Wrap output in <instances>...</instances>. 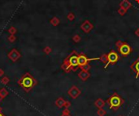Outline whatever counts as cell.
I'll use <instances>...</instances> for the list:
<instances>
[{
	"mask_svg": "<svg viewBox=\"0 0 139 116\" xmlns=\"http://www.w3.org/2000/svg\"><path fill=\"white\" fill-rule=\"evenodd\" d=\"M107 102L109 104V108L111 110L117 111V110L123 106V104L124 103V101L120 95H118L116 93H115L110 97L108 98Z\"/></svg>",
	"mask_w": 139,
	"mask_h": 116,
	"instance_id": "6da1fadb",
	"label": "cell"
},
{
	"mask_svg": "<svg viewBox=\"0 0 139 116\" xmlns=\"http://www.w3.org/2000/svg\"><path fill=\"white\" fill-rule=\"evenodd\" d=\"M18 84H21L25 89L27 90V92H29V90L31 88H33V86L36 85L37 84V80L31 76L29 73H26L25 76L21 78V80L18 81Z\"/></svg>",
	"mask_w": 139,
	"mask_h": 116,
	"instance_id": "7a4b0ae2",
	"label": "cell"
},
{
	"mask_svg": "<svg viewBox=\"0 0 139 116\" xmlns=\"http://www.w3.org/2000/svg\"><path fill=\"white\" fill-rule=\"evenodd\" d=\"M105 58H103L101 57V60L103 63H105L106 65L104 66V69H107L110 64H115L119 59V55L114 50H111L108 54H103Z\"/></svg>",
	"mask_w": 139,
	"mask_h": 116,
	"instance_id": "3957f363",
	"label": "cell"
},
{
	"mask_svg": "<svg viewBox=\"0 0 139 116\" xmlns=\"http://www.w3.org/2000/svg\"><path fill=\"white\" fill-rule=\"evenodd\" d=\"M78 54L77 51H72V53L68 57H67L63 63H67L71 70L76 71L78 67Z\"/></svg>",
	"mask_w": 139,
	"mask_h": 116,
	"instance_id": "277c9868",
	"label": "cell"
},
{
	"mask_svg": "<svg viewBox=\"0 0 139 116\" xmlns=\"http://www.w3.org/2000/svg\"><path fill=\"white\" fill-rule=\"evenodd\" d=\"M118 44H120V46H116L117 49H118L119 53L121 54L122 56L126 57L128 56L129 54H130V53L132 52V48L129 44H127L125 42H117Z\"/></svg>",
	"mask_w": 139,
	"mask_h": 116,
	"instance_id": "5b68a950",
	"label": "cell"
},
{
	"mask_svg": "<svg viewBox=\"0 0 139 116\" xmlns=\"http://www.w3.org/2000/svg\"><path fill=\"white\" fill-rule=\"evenodd\" d=\"M95 60H101L100 58H87L84 54H78V67L82 68L83 67L89 64L88 63L90 61H95Z\"/></svg>",
	"mask_w": 139,
	"mask_h": 116,
	"instance_id": "8992f818",
	"label": "cell"
},
{
	"mask_svg": "<svg viewBox=\"0 0 139 116\" xmlns=\"http://www.w3.org/2000/svg\"><path fill=\"white\" fill-rule=\"evenodd\" d=\"M67 94L72 98H73V99H76V98H77L81 94V90L79 89L77 86L73 85L67 91Z\"/></svg>",
	"mask_w": 139,
	"mask_h": 116,
	"instance_id": "52a82bcc",
	"label": "cell"
},
{
	"mask_svg": "<svg viewBox=\"0 0 139 116\" xmlns=\"http://www.w3.org/2000/svg\"><path fill=\"white\" fill-rule=\"evenodd\" d=\"M7 56H8V58L12 61V62H16V61L21 58V53H20L16 49H12V50L8 53Z\"/></svg>",
	"mask_w": 139,
	"mask_h": 116,
	"instance_id": "ba28073f",
	"label": "cell"
},
{
	"mask_svg": "<svg viewBox=\"0 0 139 116\" xmlns=\"http://www.w3.org/2000/svg\"><path fill=\"white\" fill-rule=\"evenodd\" d=\"M81 28L85 33H89L94 28L93 24L89 20H85L82 24L81 25Z\"/></svg>",
	"mask_w": 139,
	"mask_h": 116,
	"instance_id": "9c48e42d",
	"label": "cell"
},
{
	"mask_svg": "<svg viewBox=\"0 0 139 116\" xmlns=\"http://www.w3.org/2000/svg\"><path fill=\"white\" fill-rule=\"evenodd\" d=\"M78 77L80 78L82 81H86V80L90 77V73L88 71L81 70V72H80L78 73Z\"/></svg>",
	"mask_w": 139,
	"mask_h": 116,
	"instance_id": "30bf717a",
	"label": "cell"
},
{
	"mask_svg": "<svg viewBox=\"0 0 139 116\" xmlns=\"http://www.w3.org/2000/svg\"><path fill=\"white\" fill-rule=\"evenodd\" d=\"M131 68H132V70L134 71V72H136V79H138L139 77V58H138V59L133 64Z\"/></svg>",
	"mask_w": 139,
	"mask_h": 116,
	"instance_id": "8fae6325",
	"label": "cell"
},
{
	"mask_svg": "<svg viewBox=\"0 0 139 116\" xmlns=\"http://www.w3.org/2000/svg\"><path fill=\"white\" fill-rule=\"evenodd\" d=\"M94 106L98 108V109L103 108L105 106V102L103 101V99H101V98H98V99L94 102Z\"/></svg>",
	"mask_w": 139,
	"mask_h": 116,
	"instance_id": "7c38bea8",
	"label": "cell"
},
{
	"mask_svg": "<svg viewBox=\"0 0 139 116\" xmlns=\"http://www.w3.org/2000/svg\"><path fill=\"white\" fill-rule=\"evenodd\" d=\"M120 7H122L125 9H129L132 7V4H131L130 2H129V0H123L122 2L120 3Z\"/></svg>",
	"mask_w": 139,
	"mask_h": 116,
	"instance_id": "4fadbf2b",
	"label": "cell"
},
{
	"mask_svg": "<svg viewBox=\"0 0 139 116\" xmlns=\"http://www.w3.org/2000/svg\"><path fill=\"white\" fill-rule=\"evenodd\" d=\"M65 102H66V101H65V100L63 99V97H59L58 99L55 101V105H56L57 107L62 108V107L64 106Z\"/></svg>",
	"mask_w": 139,
	"mask_h": 116,
	"instance_id": "5bb4252c",
	"label": "cell"
},
{
	"mask_svg": "<svg viewBox=\"0 0 139 116\" xmlns=\"http://www.w3.org/2000/svg\"><path fill=\"white\" fill-rule=\"evenodd\" d=\"M50 23L51 24L53 25V26H57V25L59 24V23H60V20H59V19L58 17H53L52 19H51V21H50Z\"/></svg>",
	"mask_w": 139,
	"mask_h": 116,
	"instance_id": "9a60e30c",
	"label": "cell"
},
{
	"mask_svg": "<svg viewBox=\"0 0 139 116\" xmlns=\"http://www.w3.org/2000/svg\"><path fill=\"white\" fill-rule=\"evenodd\" d=\"M7 94H8V92L7 91L6 88H3L0 89V97H1V98L6 97V96H7Z\"/></svg>",
	"mask_w": 139,
	"mask_h": 116,
	"instance_id": "2e32d148",
	"label": "cell"
},
{
	"mask_svg": "<svg viewBox=\"0 0 139 116\" xmlns=\"http://www.w3.org/2000/svg\"><path fill=\"white\" fill-rule=\"evenodd\" d=\"M97 115L98 116H105L107 115V111L105 110H103V108H100L97 111Z\"/></svg>",
	"mask_w": 139,
	"mask_h": 116,
	"instance_id": "e0dca14e",
	"label": "cell"
},
{
	"mask_svg": "<svg viewBox=\"0 0 139 116\" xmlns=\"http://www.w3.org/2000/svg\"><path fill=\"white\" fill-rule=\"evenodd\" d=\"M127 11H128L127 9L124 8V7H120V8H119V10H118V13L120 15H124L127 12Z\"/></svg>",
	"mask_w": 139,
	"mask_h": 116,
	"instance_id": "ac0fdd59",
	"label": "cell"
},
{
	"mask_svg": "<svg viewBox=\"0 0 139 116\" xmlns=\"http://www.w3.org/2000/svg\"><path fill=\"white\" fill-rule=\"evenodd\" d=\"M8 33L11 35H15V33H16V29H15V27L11 26V28L8 29Z\"/></svg>",
	"mask_w": 139,
	"mask_h": 116,
	"instance_id": "d6986e66",
	"label": "cell"
},
{
	"mask_svg": "<svg viewBox=\"0 0 139 116\" xmlns=\"http://www.w3.org/2000/svg\"><path fill=\"white\" fill-rule=\"evenodd\" d=\"M81 37L79 35H75V36L72 37V40L74 42H79L81 41Z\"/></svg>",
	"mask_w": 139,
	"mask_h": 116,
	"instance_id": "ffe728a7",
	"label": "cell"
},
{
	"mask_svg": "<svg viewBox=\"0 0 139 116\" xmlns=\"http://www.w3.org/2000/svg\"><path fill=\"white\" fill-rule=\"evenodd\" d=\"M7 39H8V41H9L10 42H14L15 41V39H16V37H15V35L10 34V36L7 37Z\"/></svg>",
	"mask_w": 139,
	"mask_h": 116,
	"instance_id": "44dd1931",
	"label": "cell"
},
{
	"mask_svg": "<svg viewBox=\"0 0 139 116\" xmlns=\"http://www.w3.org/2000/svg\"><path fill=\"white\" fill-rule=\"evenodd\" d=\"M61 116H72L70 115V112H69L68 109H65L64 111H63L62 115Z\"/></svg>",
	"mask_w": 139,
	"mask_h": 116,
	"instance_id": "7402d4cb",
	"label": "cell"
},
{
	"mask_svg": "<svg viewBox=\"0 0 139 116\" xmlns=\"http://www.w3.org/2000/svg\"><path fill=\"white\" fill-rule=\"evenodd\" d=\"M1 82H2V84H7L9 82V78L7 77V76H5V77L2 78Z\"/></svg>",
	"mask_w": 139,
	"mask_h": 116,
	"instance_id": "603a6c76",
	"label": "cell"
},
{
	"mask_svg": "<svg viewBox=\"0 0 139 116\" xmlns=\"http://www.w3.org/2000/svg\"><path fill=\"white\" fill-rule=\"evenodd\" d=\"M67 18L70 21H72V20H73V19H74V18H75V15H74V14H73L72 12H70L68 15H67Z\"/></svg>",
	"mask_w": 139,
	"mask_h": 116,
	"instance_id": "cb8c5ba5",
	"label": "cell"
},
{
	"mask_svg": "<svg viewBox=\"0 0 139 116\" xmlns=\"http://www.w3.org/2000/svg\"><path fill=\"white\" fill-rule=\"evenodd\" d=\"M43 51L45 52V54H49L51 52V47H49V46H46V47H45V48H44Z\"/></svg>",
	"mask_w": 139,
	"mask_h": 116,
	"instance_id": "d4e9b609",
	"label": "cell"
},
{
	"mask_svg": "<svg viewBox=\"0 0 139 116\" xmlns=\"http://www.w3.org/2000/svg\"><path fill=\"white\" fill-rule=\"evenodd\" d=\"M70 106H71V102H66L63 107H65V109H68V107Z\"/></svg>",
	"mask_w": 139,
	"mask_h": 116,
	"instance_id": "484cf974",
	"label": "cell"
},
{
	"mask_svg": "<svg viewBox=\"0 0 139 116\" xmlns=\"http://www.w3.org/2000/svg\"><path fill=\"white\" fill-rule=\"evenodd\" d=\"M135 34H136L138 37H139V29H138L136 31H135Z\"/></svg>",
	"mask_w": 139,
	"mask_h": 116,
	"instance_id": "4316f807",
	"label": "cell"
},
{
	"mask_svg": "<svg viewBox=\"0 0 139 116\" xmlns=\"http://www.w3.org/2000/svg\"><path fill=\"white\" fill-rule=\"evenodd\" d=\"M3 74H4V72H3V69H0V76H2Z\"/></svg>",
	"mask_w": 139,
	"mask_h": 116,
	"instance_id": "83f0119b",
	"label": "cell"
},
{
	"mask_svg": "<svg viewBox=\"0 0 139 116\" xmlns=\"http://www.w3.org/2000/svg\"><path fill=\"white\" fill-rule=\"evenodd\" d=\"M135 1H136V2H137V3H138V4H139V0H135Z\"/></svg>",
	"mask_w": 139,
	"mask_h": 116,
	"instance_id": "f1b7e54d",
	"label": "cell"
},
{
	"mask_svg": "<svg viewBox=\"0 0 139 116\" xmlns=\"http://www.w3.org/2000/svg\"><path fill=\"white\" fill-rule=\"evenodd\" d=\"M0 116H3V115H1V114H0Z\"/></svg>",
	"mask_w": 139,
	"mask_h": 116,
	"instance_id": "f546056e",
	"label": "cell"
},
{
	"mask_svg": "<svg viewBox=\"0 0 139 116\" xmlns=\"http://www.w3.org/2000/svg\"><path fill=\"white\" fill-rule=\"evenodd\" d=\"M119 116H122V115H119Z\"/></svg>",
	"mask_w": 139,
	"mask_h": 116,
	"instance_id": "4dcf8cb0",
	"label": "cell"
}]
</instances>
